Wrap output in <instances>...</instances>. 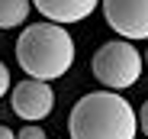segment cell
Listing matches in <instances>:
<instances>
[{
    "label": "cell",
    "instance_id": "obj_2",
    "mask_svg": "<svg viewBox=\"0 0 148 139\" xmlns=\"http://www.w3.org/2000/svg\"><path fill=\"white\" fill-rule=\"evenodd\" d=\"M16 62L29 78L52 84L74 65V39L61 23L26 26L16 39Z\"/></svg>",
    "mask_w": 148,
    "mask_h": 139
},
{
    "label": "cell",
    "instance_id": "obj_10",
    "mask_svg": "<svg viewBox=\"0 0 148 139\" xmlns=\"http://www.w3.org/2000/svg\"><path fill=\"white\" fill-rule=\"evenodd\" d=\"M7 91H10V71H7V65L0 62V97H3Z\"/></svg>",
    "mask_w": 148,
    "mask_h": 139
},
{
    "label": "cell",
    "instance_id": "obj_12",
    "mask_svg": "<svg viewBox=\"0 0 148 139\" xmlns=\"http://www.w3.org/2000/svg\"><path fill=\"white\" fill-rule=\"evenodd\" d=\"M142 65H148V49H145V58H142Z\"/></svg>",
    "mask_w": 148,
    "mask_h": 139
},
{
    "label": "cell",
    "instance_id": "obj_1",
    "mask_svg": "<svg viewBox=\"0 0 148 139\" xmlns=\"http://www.w3.org/2000/svg\"><path fill=\"white\" fill-rule=\"evenodd\" d=\"M71 139H135V110L116 91H90L68 113Z\"/></svg>",
    "mask_w": 148,
    "mask_h": 139
},
{
    "label": "cell",
    "instance_id": "obj_9",
    "mask_svg": "<svg viewBox=\"0 0 148 139\" xmlns=\"http://www.w3.org/2000/svg\"><path fill=\"white\" fill-rule=\"evenodd\" d=\"M135 126H138V129L148 136V100H145V104H142V110H138V117H135Z\"/></svg>",
    "mask_w": 148,
    "mask_h": 139
},
{
    "label": "cell",
    "instance_id": "obj_8",
    "mask_svg": "<svg viewBox=\"0 0 148 139\" xmlns=\"http://www.w3.org/2000/svg\"><path fill=\"white\" fill-rule=\"evenodd\" d=\"M16 139H45V129L36 126V123H26V126L16 133Z\"/></svg>",
    "mask_w": 148,
    "mask_h": 139
},
{
    "label": "cell",
    "instance_id": "obj_3",
    "mask_svg": "<svg viewBox=\"0 0 148 139\" xmlns=\"http://www.w3.org/2000/svg\"><path fill=\"white\" fill-rule=\"evenodd\" d=\"M90 71H93V78L103 87L126 91V87H132L142 78V55H138V49L132 42L113 39V42H103L100 49L93 52Z\"/></svg>",
    "mask_w": 148,
    "mask_h": 139
},
{
    "label": "cell",
    "instance_id": "obj_7",
    "mask_svg": "<svg viewBox=\"0 0 148 139\" xmlns=\"http://www.w3.org/2000/svg\"><path fill=\"white\" fill-rule=\"evenodd\" d=\"M32 3L29 0H0V29H13V26H23L29 16Z\"/></svg>",
    "mask_w": 148,
    "mask_h": 139
},
{
    "label": "cell",
    "instance_id": "obj_5",
    "mask_svg": "<svg viewBox=\"0 0 148 139\" xmlns=\"http://www.w3.org/2000/svg\"><path fill=\"white\" fill-rule=\"evenodd\" d=\"M10 107L19 120H26V123H39L45 120L48 113L55 110V91L48 81H36V78H26V81H19L13 87V94H10Z\"/></svg>",
    "mask_w": 148,
    "mask_h": 139
},
{
    "label": "cell",
    "instance_id": "obj_4",
    "mask_svg": "<svg viewBox=\"0 0 148 139\" xmlns=\"http://www.w3.org/2000/svg\"><path fill=\"white\" fill-rule=\"evenodd\" d=\"M103 16L126 42L148 39V0H103Z\"/></svg>",
    "mask_w": 148,
    "mask_h": 139
},
{
    "label": "cell",
    "instance_id": "obj_6",
    "mask_svg": "<svg viewBox=\"0 0 148 139\" xmlns=\"http://www.w3.org/2000/svg\"><path fill=\"white\" fill-rule=\"evenodd\" d=\"M100 0H32V7L48 16V23H77L87 19Z\"/></svg>",
    "mask_w": 148,
    "mask_h": 139
},
{
    "label": "cell",
    "instance_id": "obj_11",
    "mask_svg": "<svg viewBox=\"0 0 148 139\" xmlns=\"http://www.w3.org/2000/svg\"><path fill=\"white\" fill-rule=\"evenodd\" d=\"M0 139H16V133H13L10 126H3V123H0Z\"/></svg>",
    "mask_w": 148,
    "mask_h": 139
}]
</instances>
